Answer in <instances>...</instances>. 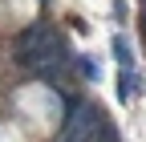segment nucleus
<instances>
[{"mask_svg":"<svg viewBox=\"0 0 146 142\" xmlns=\"http://www.w3.org/2000/svg\"><path fill=\"white\" fill-rule=\"evenodd\" d=\"M118 90H122V94H118L122 102H130V98H138V77H130V69H126V73L118 77Z\"/></svg>","mask_w":146,"mask_h":142,"instance_id":"nucleus-3","label":"nucleus"},{"mask_svg":"<svg viewBox=\"0 0 146 142\" xmlns=\"http://www.w3.org/2000/svg\"><path fill=\"white\" fill-rule=\"evenodd\" d=\"M114 53H118V57H122V65H126V69H130V49H126V41H114Z\"/></svg>","mask_w":146,"mask_h":142,"instance_id":"nucleus-5","label":"nucleus"},{"mask_svg":"<svg viewBox=\"0 0 146 142\" xmlns=\"http://www.w3.org/2000/svg\"><path fill=\"white\" fill-rule=\"evenodd\" d=\"M89 142H122V138L114 134V126H106V122H102V126H98V134L89 138Z\"/></svg>","mask_w":146,"mask_h":142,"instance_id":"nucleus-4","label":"nucleus"},{"mask_svg":"<svg viewBox=\"0 0 146 142\" xmlns=\"http://www.w3.org/2000/svg\"><path fill=\"white\" fill-rule=\"evenodd\" d=\"M61 37L53 33L49 25H33L21 33V41H16V61L21 65H36L45 77L57 73V65H61Z\"/></svg>","mask_w":146,"mask_h":142,"instance_id":"nucleus-1","label":"nucleus"},{"mask_svg":"<svg viewBox=\"0 0 146 142\" xmlns=\"http://www.w3.org/2000/svg\"><path fill=\"white\" fill-rule=\"evenodd\" d=\"M102 122H106V118L94 110V106H77L73 118H69V126H65V134H61V142H89V138L98 134Z\"/></svg>","mask_w":146,"mask_h":142,"instance_id":"nucleus-2","label":"nucleus"}]
</instances>
